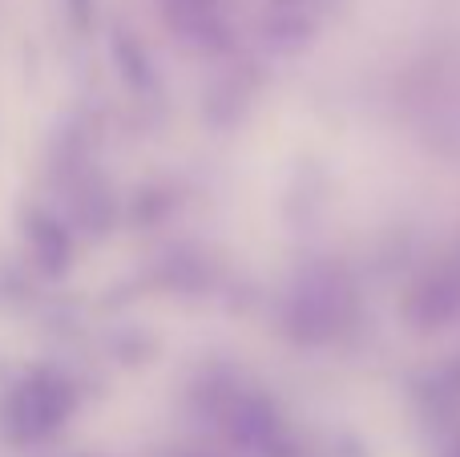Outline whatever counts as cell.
Returning a JSON list of instances; mask_svg holds the SVG:
<instances>
[{
  "mask_svg": "<svg viewBox=\"0 0 460 457\" xmlns=\"http://www.w3.org/2000/svg\"><path fill=\"white\" fill-rule=\"evenodd\" d=\"M113 61H118V73H121V81H126L129 89H137V94L154 89L150 61H146L142 45H137L126 29H113Z\"/></svg>",
  "mask_w": 460,
  "mask_h": 457,
  "instance_id": "cell-4",
  "label": "cell"
},
{
  "mask_svg": "<svg viewBox=\"0 0 460 457\" xmlns=\"http://www.w3.org/2000/svg\"><path fill=\"white\" fill-rule=\"evenodd\" d=\"M448 457H460V442L453 445V450H448Z\"/></svg>",
  "mask_w": 460,
  "mask_h": 457,
  "instance_id": "cell-6",
  "label": "cell"
},
{
  "mask_svg": "<svg viewBox=\"0 0 460 457\" xmlns=\"http://www.w3.org/2000/svg\"><path fill=\"white\" fill-rule=\"evenodd\" d=\"M77 409V389L53 369H37L13 385L0 401V429L13 445L45 442Z\"/></svg>",
  "mask_w": 460,
  "mask_h": 457,
  "instance_id": "cell-1",
  "label": "cell"
},
{
  "mask_svg": "<svg viewBox=\"0 0 460 457\" xmlns=\"http://www.w3.org/2000/svg\"><path fill=\"white\" fill-rule=\"evenodd\" d=\"M460 308V275L440 267V272L424 275L416 283L412 300H408V320L416 328H440L445 320H453Z\"/></svg>",
  "mask_w": 460,
  "mask_h": 457,
  "instance_id": "cell-3",
  "label": "cell"
},
{
  "mask_svg": "<svg viewBox=\"0 0 460 457\" xmlns=\"http://www.w3.org/2000/svg\"><path fill=\"white\" fill-rule=\"evenodd\" d=\"M65 4H69V16L77 29H89V24H93V0H65Z\"/></svg>",
  "mask_w": 460,
  "mask_h": 457,
  "instance_id": "cell-5",
  "label": "cell"
},
{
  "mask_svg": "<svg viewBox=\"0 0 460 457\" xmlns=\"http://www.w3.org/2000/svg\"><path fill=\"white\" fill-rule=\"evenodd\" d=\"M21 231L24 243L32 251V264L49 275V280H61L73 264V235L69 227L57 215H49L45 207H24L21 211Z\"/></svg>",
  "mask_w": 460,
  "mask_h": 457,
  "instance_id": "cell-2",
  "label": "cell"
}]
</instances>
